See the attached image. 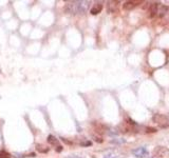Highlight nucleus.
Instances as JSON below:
<instances>
[{
    "instance_id": "1",
    "label": "nucleus",
    "mask_w": 169,
    "mask_h": 158,
    "mask_svg": "<svg viewBox=\"0 0 169 158\" xmlns=\"http://www.w3.org/2000/svg\"><path fill=\"white\" fill-rule=\"evenodd\" d=\"M90 1H71L66 5V12L70 14H84L90 8Z\"/></svg>"
},
{
    "instance_id": "11",
    "label": "nucleus",
    "mask_w": 169,
    "mask_h": 158,
    "mask_svg": "<svg viewBox=\"0 0 169 158\" xmlns=\"http://www.w3.org/2000/svg\"><path fill=\"white\" fill-rule=\"evenodd\" d=\"M0 158H11V154L2 150V151H0Z\"/></svg>"
},
{
    "instance_id": "8",
    "label": "nucleus",
    "mask_w": 169,
    "mask_h": 158,
    "mask_svg": "<svg viewBox=\"0 0 169 158\" xmlns=\"http://www.w3.org/2000/svg\"><path fill=\"white\" fill-rule=\"evenodd\" d=\"M167 11H168V6H165V5H159L157 8V15L159 17H163L164 15L166 14Z\"/></svg>"
},
{
    "instance_id": "13",
    "label": "nucleus",
    "mask_w": 169,
    "mask_h": 158,
    "mask_svg": "<svg viewBox=\"0 0 169 158\" xmlns=\"http://www.w3.org/2000/svg\"><path fill=\"white\" fill-rule=\"evenodd\" d=\"M147 133H154V132H157V129H154V128H147Z\"/></svg>"
},
{
    "instance_id": "15",
    "label": "nucleus",
    "mask_w": 169,
    "mask_h": 158,
    "mask_svg": "<svg viewBox=\"0 0 169 158\" xmlns=\"http://www.w3.org/2000/svg\"><path fill=\"white\" fill-rule=\"evenodd\" d=\"M70 158H80V157H77V156H73V157H70Z\"/></svg>"
},
{
    "instance_id": "16",
    "label": "nucleus",
    "mask_w": 169,
    "mask_h": 158,
    "mask_svg": "<svg viewBox=\"0 0 169 158\" xmlns=\"http://www.w3.org/2000/svg\"><path fill=\"white\" fill-rule=\"evenodd\" d=\"M168 120H169V117H168Z\"/></svg>"
},
{
    "instance_id": "9",
    "label": "nucleus",
    "mask_w": 169,
    "mask_h": 158,
    "mask_svg": "<svg viewBox=\"0 0 169 158\" xmlns=\"http://www.w3.org/2000/svg\"><path fill=\"white\" fill-rule=\"evenodd\" d=\"M48 141H49V144H53V146H58V139L55 136H53V135H50L49 137H48Z\"/></svg>"
},
{
    "instance_id": "7",
    "label": "nucleus",
    "mask_w": 169,
    "mask_h": 158,
    "mask_svg": "<svg viewBox=\"0 0 169 158\" xmlns=\"http://www.w3.org/2000/svg\"><path fill=\"white\" fill-rule=\"evenodd\" d=\"M102 10H103V4L102 3H95L93 5V8L91 9V11H90V13L92 15H97L98 13H100L102 12Z\"/></svg>"
},
{
    "instance_id": "2",
    "label": "nucleus",
    "mask_w": 169,
    "mask_h": 158,
    "mask_svg": "<svg viewBox=\"0 0 169 158\" xmlns=\"http://www.w3.org/2000/svg\"><path fill=\"white\" fill-rule=\"evenodd\" d=\"M132 154L137 158H145L148 156L149 153H148V151H147L146 148H144V146H140V148L134 149L133 151H132Z\"/></svg>"
},
{
    "instance_id": "6",
    "label": "nucleus",
    "mask_w": 169,
    "mask_h": 158,
    "mask_svg": "<svg viewBox=\"0 0 169 158\" xmlns=\"http://www.w3.org/2000/svg\"><path fill=\"white\" fill-rule=\"evenodd\" d=\"M118 6V1H109L108 2V12L109 13H115L117 11Z\"/></svg>"
},
{
    "instance_id": "14",
    "label": "nucleus",
    "mask_w": 169,
    "mask_h": 158,
    "mask_svg": "<svg viewBox=\"0 0 169 158\" xmlns=\"http://www.w3.org/2000/svg\"><path fill=\"white\" fill-rule=\"evenodd\" d=\"M82 146H91V142H90V141H87V142H84V144H82Z\"/></svg>"
},
{
    "instance_id": "3",
    "label": "nucleus",
    "mask_w": 169,
    "mask_h": 158,
    "mask_svg": "<svg viewBox=\"0 0 169 158\" xmlns=\"http://www.w3.org/2000/svg\"><path fill=\"white\" fill-rule=\"evenodd\" d=\"M153 121L155 123H157L161 128H166L168 124H167V118L166 116H164V115H161V114H155L153 116Z\"/></svg>"
},
{
    "instance_id": "5",
    "label": "nucleus",
    "mask_w": 169,
    "mask_h": 158,
    "mask_svg": "<svg viewBox=\"0 0 169 158\" xmlns=\"http://www.w3.org/2000/svg\"><path fill=\"white\" fill-rule=\"evenodd\" d=\"M157 8H159V3H157V2H153V3H151V4H149V10H148L149 17H153V16L157 15Z\"/></svg>"
},
{
    "instance_id": "10",
    "label": "nucleus",
    "mask_w": 169,
    "mask_h": 158,
    "mask_svg": "<svg viewBox=\"0 0 169 158\" xmlns=\"http://www.w3.org/2000/svg\"><path fill=\"white\" fill-rule=\"evenodd\" d=\"M37 151L38 152H40V153H47L48 151H49V149L48 148H46V146H40V144H37Z\"/></svg>"
},
{
    "instance_id": "4",
    "label": "nucleus",
    "mask_w": 169,
    "mask_h": 158,
    "mask_svg": "<svg viewBox=\"0 0 169 158\" xmlns=\"http://www.w3.org/2000/svg\"><path fill=\"white\" fill-rule=\"evenodd\" d=\"M141 3V1H126L123 4V8L124 10H127V11H131L133 10L136 5H139Z\"/></svg>"
},
{
    "instance_id": "12",
    "label": "nucleus",
    "mask_w": 169,
    "mask_h": 158,
    "mask_svg": "<svg viewBox=\"0 0 169 158\" xmlns=\"http://www.w3.org/2000/svg\"><path fill=\"white\" fill-rule=\"evenodd\" d=\"M104 158H116V154L114 152H108L104 155Z\"/></svg>"
}]
</instances>
